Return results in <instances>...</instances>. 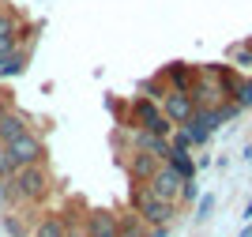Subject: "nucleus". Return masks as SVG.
<instances>
[{"instance_id":"obj_1","label":"nucleus","mask_w":252,"mask_h":237,"mask_svg":"<svg viewBox=\"0 0 252 237\" xmlns=\"http://www.w3.org/2000/svg\"><path fill=\"white\" fill-rule=\"evenodd\" d=\"M132 203H136V215L143 218L147 226H169V218H173V211H177V203H169V200H158L151 188H136Z\"/></svg>"},{"instance_id":"obj_2","label":"nucleus","mask_w":252,"mask_h":237,"mask_svg":"<svg viewBox=\"0 0 252 237\" xmlns=\"http://www.w3.org/2000/svg\"><path fill=\"white\" fill-rule=\"evenodd\" d=\"M132 121H136V128H143V132H155V135H169V132H173V124L166 121L162 105H155L151 98H139V102L132 105Z\"/></svg>"},{"instance_id":"obj_3","label":"nucleus","mask_w":252,"mask_h":237,"mask_svg":"<svg viewBox=\"0 0 252 237\" xmlns=\"http://www.w3.org/2000/svg\"><path fill=\"white\" fill-rule=\"evenodd\" d=\"M147 188L155 192L158 200H169V203H177V200H181V188H185V177H181V173H177V169H173L169 162H162V166L155 169V173H151Z\"/></svg>"},{"instance_id":"obj_4","label":"nucleus","mask_w":252,"mask_h":237,"mask_svg":"<svg viewBox=\"0 0 252 237\" xmlns=\"http://www.w3.org/2000/svg\"><path fill=\"white\" fill-rule=\"evenodd\" d=\"M8 158H11V166H31L42 158V143L31 132H19L15 139H8Z\"/></svg>"},{"instance_id":"obj_5","label":"nucleus","mask_w":252,"mask_h":237,"mask_svg":"<svg viewBox=\"0 0 252 237\" xmlns=\"http://www.w3.org/2000/svg\"><path fill=\"white\" fill-rule=\"evenodd\" d=\"M162 113H166L169 124H185L192 113H196L189 91H166V98H162Z\"/></svg>"},{"instance_id":"obj_6","label":"nucleus","mask_w":252,"mask_h":237,"mask_svg":"<svg viewBox=\"0 0 252 237\" xmlns=\"http://www.w3.org/2000/svg\"><path fill=\"white\" fill-rule=\"evenodd\" d=\"M15 192L19 196H42L45 192V173L42 169H31V166H19V173H15Z\"/></svg>"},{"instance_id":"obj_7","label":"nucleus","mask_w":252,"mask_h":237,"mask_svg":"<svg viewBox=\"0 0 252 237\" xmlns=\"http://www.w3.org/2000/svg\"><path fill=\"white\" fill-rule=\"evenodd\" d=\"M158 166H162V158H155L151 151H132V158H128V173L136 177V181H151V173H155Z\"/></svg>"},{"instance_id":"obj_8","label":"nucleus","mask_w":252,"mask_h":237,"mask_svg":"<svg viewBox=\"0 0 252 237\" xmlns=\"http://www.w3.org/2000/svg\"><path fill=\"white\" fill-rule=\"evenodd\" d=\"M196 68H189V64H169L166 68V83H169V91H189L192 83H196Z\"/></svg>"},{"instance_id":"obj_9","label":"nucleus","mask_w":252,"mask_h":237,"mask_svg":"<svg viewBox=\"0 0 252 237\" xmlns=\"http://www.w3.org/2000/svg\"><path fill=\"white\" fill-rule=\"evenodd\" d=\"M19 132H27V117H19V113H0V139H4V143L15 139Z\"/></svg>"},{"instance_id":"obj_10","label":"nucleus","mask_w":252,"mask_h":237,"mask_svg":"<svg viewBox=\"0 0 252 237\" xmlns=\"http://www.w3.org/2000/svg\"><path fill=\"white\" fill-rule=\"evenodd\" d=\"M87 234L91 237H117V218L113 215H91Z\"/></svg>"},{"instance_id":"obj_11","label":"nucleus","mask_w":252,"mask_h":237,"mask_svg":"<svg viewBox=\"0 0 252 237\" xmlns=\"http://www.w3.org/2000/svg\"><path fill=\"white\" fill-rule=\"evenodd\" d=\"M169 166H173V169H177L181 177H185V181H192V177H196V162H192L189 158V151H181V147H173V151H169V158H166Z\"/></svg>"},{"instance_id":"obj_12","label":"nucleus","mask_w":252,"mask_h":237,"mask_svg":"<svg viewBox=\"0 0 252 237\" xmlns=\"http://www.w3.org/2000/svg\"><path fill=\"white\" fill-rule=\"evenodd\" d=\"M34 237H64V222L61 218H45L42 226L34 230Z\"/></svg>"},{"instance_id":"obj_13","label":"nucleus","mask_w":252,"mask_h":237,"mask_svg":"<svg viewBox=\"0 0 252 237\" xmlns=\"http://www.w3.org/2000/svg\"><path fill=\"white\" fill-rule=\"evenodd\" d=\"M233 64H237V68H252V41H241V45L233 49Z\"/></svg>"},{"instance_id":"obj_14","label":"nucleus","mask_w":252,"mask_h":237,"mask_svg":"<svg viewBox=\"0 0 252 237\" xmlns=\"http://www.w3.org/2000/svg\"><path fill=\"white\" fill-rule=\"evenodd\" d=\"M233 102H237V105H252V79H241V83H237Z\"/></svg>"},{"instance_id":"obj_15","label":"nucleus","mask_w":252,"mask_h":237,"mask_svg":"<svg viewBox=\"0 0 252 237\" xmlns=\"http://www.w3.org/2000/svg\"><path fill=\"white\" fill-rule=\"evenodd\" d=\"M11 31H15V23H11V19H0V57L11 49Z\"/></svg>"},{"instance_id":"obj_16","label":"nucleus","mask_w":252,"mask_h":237,"mask_svg":"<svg viewBox=\"0 0 252 237\" xmlns=\"http://www.w3.org/2000/svg\"><path fill=\"white\" fill-rule=\"evenodd\" d=\"M211 207H215V200L203 196V200H200V218H207V215H211Z\"/></svg>"},{"instance_id":"obj_17","label":"nucleus","mask_w":252,"mask_h":237,"mask_svg":"<svg viewBox=\"0 0 252 237\" xmlns=\"http://www.w3.org/2000/svg\"><path fill=\"white\" fill-rule=\"evenodd\" d=\"M237 237H252V226H245V230H241V234H237Z\"/></svg>"},{"instance_id":"obj_18","label":"nucleus","mask_w":252,"mask_h":237,"mask_svg":"<svg viewBox=\"0 0 252 237\" xmlns=\"http://www.w3.org/2000/svg\"><path fill=\"white\" fill-rule=\"evenodd\" d=\"M72 237H83V234H72Z\"/></svg>"},{"instance_id":"obj_19","label":"nucleus","mask_w":252,"mask_h":237,"mask_svg":"<svg viewBox=\"0 0 252 237\" xmlns=\"http://www.w3.org/2000/svg\"><path fill=\"white\" fill-rule=\"evenodd\" d=\"M0 113H4V109H0Z\"/></svg>"}]
</instances>
